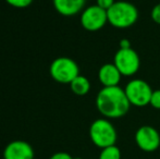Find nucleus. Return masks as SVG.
Wrapping results in <instances>:
<instances>
[{
  "instance_id": "f257e3e1",
  "label": "nucleus",
  "mask_w": 160,
  "mask_h": 159,
  "mask_svg": "<svg viewBox=\"0 0 160 159\" xmlns=\"http://www.w3.org/2000/svg\"><path fill=\"white\" fill-rule=\"evenodd\" d=\"M131 104L124 88L120 86L102 87L96 96V108L106 119H119L130 110Z\"/></svg>"
},
{
  "instance_id": "f03ea898",
  "label": "nucleus",
  "mask_w": 160,
  "mask_h": 159,
  "mask_svg": "<svg viewBox=\"0 0 160 159\" xmlns=\"http://www.w3.org/2000/svg\"><path fill=\"white\" fill-rule=\"evenodd\" d=\"M108 23L116 28H128L138 20L136 6L128 1H116L107 11Z\"/></svg>"
},
{
  "instance_id": "7ed1b4c3",
  "label": "nucleus",
  "mask_w": 160,
  "mask_h": 159,
  "mask_svg": "<svg viewBox=\"0 0 160 159\" xmlns=\"http://www.w3.org/2000/svg\"><path fill=\"white\" fill-rule=\"evenodd\" d=\"M89 138L95 146L102 149L116 145L118 133L111 121L106 118H100L93 121L89 127Z\"/></svg>"
},
{
  "instance_id": "20e7f679",
  "label": "nucleus",
  "mask_w": 160,
  "mask_h": 159,
  "mask_svg": "<svg viewBox=\"0 0 160 159\" xmlns=\"http://www.w3.org/2000/svg\"><path fill=\"white\" fill-rule=\"evenodd\" d=\"M49 73L56 82L61 84H70L80 75L78 64L69 57L56 58L49 67Z\"/></svg>"
},
{
  "instance_id": "39448f33",
  "label": "nucleus",
  "mask_w": 160,
  "mask_h": 159,
  "mask_svg": "<svg viewBox=\"0 0 160 159\" xmlns=\"http://www.w3.org/2000/svg\"><path fill=\"white\" fill-rule=\"evenodd\" d=\"M124 92L131 106L141 108L149 105L154 91L146 81L133 79L125 85Z\"/></svg>"
},
{
  "instance_id": "423d86ee",
  "label": "nucleus",
  "mask_w": 160,
  "mask_h": 159,
  "mask_svg": "<svg viewBox=\"0 0 160 159\" xmlns=\"http://www.w3.org/2000/svg\"><path fill=\"white\" fill-rule=\"evenodd\" d=\"M113 63L123 77H133L139 70L141 59L133 48H119L113 58Z\"/></svg>"
},
{
  "instance_id": "0eeeda50",
  "label": "nucleus",
  "mask_w": 160,
  "mask_h": 159,
  "mask_svg": "<svg viewBox=\"0 0 160 159\" xmlns=\"http://www.w3.org/2000/svg\"><path fill=\"white\" fill-rule=\"evenodd\" d=\"M81 25L88 32H96L105 27L108 23L107 11L99 8L97 4L86 7L81 13Z\"/></svg>"
},
{
  "instance_id": "6e6552de",
  "label": "nucleus",
  "mask_w": 160,
  "mask_h": 159,
  "mask_svg": "<svg viewBox=\"0 0 160 159\" xmlns=\"http://www.w3.org/2000/svg\"><path fill=\"white\" fill-rule=\"evenodd\" d=\"M135 143L143 152L152 153L160 146V134L154 127L143 125L135 133Z\"/></svg>"
},
{
  "instance_id": "1a4fd4ad",
  "label": "nucleus",
  "mask_w": 160,
  "mask_h": 159,
  "mask_svg": "<svg viewBox=\"0 0 160 159\" xmlns=\"http://www.w3.org/2000/svg\"><path fill=\"white\" fill-rule=\"evenodd\" d=\"M3 159H34L35 153L32 145L25 141L10 142L3 149Z\"/></svg>"
},
{
  "instance_id": "9d476101",
  "label": "nucleus",
  "mask_w": 160,
  "mask_h": 159,
  "mask_svg": "<svg viewBox=\"0 0 160 159\" xmlns=\"http://www.w3.org/2000/svg\"><path fill=\"white\" fill-rule=\"evenodd\" d=\"M122 77L123 75L121 74V72L113 62L105 63L98 70V80L103 87L119 86Z\"/></svg>"
},
{
  "instance_id": "9b49d317",
  "label": "nucleus",
  "mask_w": 160,
  "mask_h": 159,
  "mask_svg": "<svg viewBox=\"0 0 160 159\" xmlns=\"http://www.w3.org/2000/svg\"><path fill=\"white\" fill-rule=\"evenodd\" d=\"M86 0H52L53 8L63 17H73L85 9Z\"/></svg>"
},
{
  "instance_id": "f8f14e48",
  "label": "nucleus",
  "mask_w": 160,
  "mask_h": 159,
  "mask_svg": "<svg viewBox=\"0 0 160 159\" xmlns=\"http://www.w3.org/2000/svg\"><path fill=\"white\" fill-rule=\"evenodd\" d=\"M70 88L76 96H85L91 91V82L86 77L80 74L70 83Z\"/></svg>"
},
{
  "instance_id": "ddd939ff",
  "label": "nucleus",
  "mask_w": 160,
  "mask_h": 159,
  "mask_svg": "<svg viewBox=\"0 0 160 159\" xmlns=\"http://www.w3.org/2000/svg\"><path fill=\"white\" fill-rule=\"evenodd\" d=\"M98 159H121V151L117 145L105 147L101 149Z\"/></svg>"
},
{
  "instance_id": "4468645a",
  "label": "nucleus",
  "mask_w": 160,
  "mask_h": 159,
  "mask_svg": "<svg viewBox=\"0 0 160 159\" xmlns=\"http://www.w3.org/2000/svg\"><path fill=\"white\" fill-rule=\"evenodd\" d=\"M6 2L9 6L13 7V8L24 9V8H28V6H31L33 0H6Z\"/></svg>"
},
{
  "instance_id": "2eb2a0df",
  "label": "nucleus",
  "mask_w": 160,
  "mask_h": 159,
  "mask_svg": "<svg viewBox=\"0 0 160 159\" xmlns=\"http://www.w3.org/2000/svg\"><path fill=\"white\" fill-rule=\"evenodd\" d=\"M149 105L152 108L160 110V89H155V91L152 92Z\"/></svg>"
},
{
  "instance_id": "dca6fc26",
  "label": "nucleus",
  "mask_w": 160,
  "mask_h": 159,
  "mask_svg": "<svg viewBox=\"0 0 160 159\" xmlns=\"http://www.w3.org/2000/svg\"><path fill=\"white\" fill-rule=\"evenodd\" d=\"M150 17L155 23L160 25V3L154 6V8L152 9V12H150Z\"/></svg>"
},
{
  "instance_id": "f3484780",
  "label": "nucleus",
  "mask_w": 160,
  "mask_h": 159,
  "mask_svg": "<svg viewBox=\"0 0 160 159\" xmlns=\"http://www.w3.org/2000/svg\"><path fill=\"white\" fill-rule=\"evenodd\" d=\"M114 3H116V0H96L97 6L106 11L109 10Z\"/></svg>"
},
{
  "instance_id": "a211bd4d",
  "label": "nucleus",
  "mask_w": 160,
  "mask_h": 159,
  "mask_svg": "<svg viewBox=\"0 0 160 159\" xmlns=\"http://www.w3.org/2000/svg\"><path fill=\"white\" fill-rule=\"evenodd\" d=\"M49 159H73V157H72L69 153H65V152H58V153H55L53 155H51Z\"/></svg>"
},
{
  "instance_id": "6ab92c4d",
  "label": "nucleus",
  "mask_w": 160,
  "mask_h": 159,
  "mask_svg": "<svg viewBox=\"0 0 160 159\" xmlns=\"http://www.w3.org/2000/svg\"><path fill=\"white\" fill-rule=\"evenodd\" d=\"M120 48H123V49H128V48H132L131 46V42L130 40L127 39V38H123L120 40Z\"/></svg>"
},
{
  "instance_id": "aec40b11",
  "label": "nucleus",
  "mask_w": 160,
  "mask_h": 159,
  "mask_svg": "<svg viewBox=\"0 0 160 159\" xmlns=\"http://www.w3.org/2000/svg\"><path fill=\"white\" fill-rule=\"evenodd\" d=\"M73 159H82V158H80V157H73Z\"/></svg>"
},
{
  "instance_id": "412c9836",
  "label": "nucleus",
  "mask_w": 160,
  "mask_h": 159,
  "mask_svg": "<svg viewBox=\"0 0 160 159\" xmlns=\"http://www.w3.org/2000/svg\"><path fill=\"white\" fill-rule=\"evenodd\" d=\"M89 159H96V158H89Z\"/></svg>"
}]
</instances>
